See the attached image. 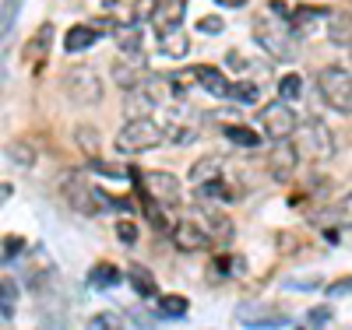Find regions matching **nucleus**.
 <instances>
[{
	"mask_svg": "<svg viewBox=\"0 0 352 330\" xmlns=\"http://www.w3.org/2000/svg\"><path fill=\"white\" fill-rule=\"evenodd\" d=\"M254 43L268 53L272 60H278V64H292V60L300 56V36H296V28H292L289 18L275 14L272 8L254 18Z\"/></svg>",
	"mask_w": 352,
	"mask_h": 330,
	"instance_id": "f257e3e1",
	"label": "nucleus"
},
{
	"mask_svg": "<svg viewBox=\"0 0 352 330\" xmlns=\"http://www.w3.org/2000/svg\"><path fill=\"white\" fill-rule=\"evenodd\" d=\"M159 144H166V123H159L155 116H134L116 130V152L120 155H141Z\"/></svg>",
	"mask_w": 352,
	"mask_h": 330,
	"instance_id": "f03ea898",
	"label": "nucleus"
},
{
	"mask_svg": "<svg viewBox=\"0 0 352 330\" xmlns=\"http://www.w3.org/2000/svg\"><path fill=\"white\" fill-rule=\"evenodd\" d=\"M317 92L324 99L328 109L342 113V116H352V74L338 64H328L317 71Z\"/></svg>",
	"mask_w": 352,
	"mask_h": 330,
	"instance_id": "7ed1b4c3",
	"label": "nucleus"
},
{
	"mask_svg": "<svg viewBox=\"0 0 352 330\" xmlns=\"http://www.w3.org/2000/svg\"><path fill=\"white\" fill-rule=\"evenodd\" d=\"M257 123H261V134L268 141H289V137H296V130H300V116L292 113V102L275 99L268 106H261Z\"/></svg>",
	"mask_w": 352,
	"mask_h": 330,
	"instance_id": "20e7f679",
	"label": "nucleus"
},
{
	"mask_svg": "<svg viewBox=\"0 0 352 330\" xmlns=\"http://www.w3.org/2000/svg\"><path fill=\"white\" fill-rule=\"evenodd\" d=\"M296 148H300V155H307V158H314V162H328L331 155H335V137H331V130L324 127V119H300V130H296Z\"/></svg>",
	"mask_w": 352,
	"mask_h": 330,
	"instance_id": "39448f33",
	"label": "nucleus"
},
{
	"mask_svg": "<svg viewBox=\"0 0 352 330\" xmlns=\"http://www.w3.org/2000/svg\"><path fill=\"white\" fill-rule=\"evenodd\" d=\"M60 190H64V200L74 207L78 215H85V218H96V215L106 211L102 197H99V187H92L81 172H67L60 179Z\"/></svg>",
	"mask_w": 352,
	"mask_h": 330,
	"instance_id": "423d86ee",
	"label": "nucleus"
},
{
	"mask_svg": "<svg viewBox=\"0 0 352 330\" xmlns=\"http://www.w3.org/2000/svg\"><path fill=\"white\" fill-rule=\"evenodd\" d=\"M64 92L74 106H96L102 99V78L96 74V67L88 64H74L64 74Z\"/></svg>",
	"mask_w": 352,
	"mask_h": 330,
	"instance_id": "0eeeda50",
	"label": "nucleus"
},
{
	"mask_svg": "<svg viewBox=\"0 0 352 330\" xmlns=\"http://www.w3.org/2000/svg\"><path fill=\"white\" fill-rule=\"evenodd\" d=\"M300 165V148L296 141H272V152L264 155V169H268V176L275 179V183H289L292 172H296Z\"/></svg>",
	"mask_w": 352,
	"mask_h": 330,
	"instance_id": "6e6552de",
	"label": "nucleus"
},
{
	"mask_svg": "<svg viewBox=\"0 0 352 330\" xmlns=\"http://www.w3.org/2000/svg\"><path fill=\"white\" fill-rule=\"evenodd\" d=\"M144 190H148V200H159L162 207H169V211H173V207H180V200H184L180 179H176L173 172H162V169L144 176Z\"/></svg>",
	"mask_w": 352,
	"mask_h": 330,
	"instance_id": "1a4fd4ad",
	"label": "nucleus"
},
{
	"mask_svg": "<svg viewBox=\"0 0 352 330\" xmlns=\"http://www.w3.org/2000/svg\"><path fill=\"white\" fill-rule=\"evenodd\" d=\"M25 281H28V288L39 292V295H46V292L56 288V263L50 260V253H46L43 246H36L32 263L25 267Z\"/></svg>",
	"mask_w": 352,
	"mask_h": 330,
	"instance_id": "9d476101",
	"label": "nucleus"
},
{
	"mask_svg": "<svg viewBox=\"0 0 352 330\" xmlns=\"http://www.w3.org/2000/svg\"><path fill=\"white\" fill-rule=\"evenodd\" d=\"M169 239H173V246L180 250V253H201L204 246L212 243V235H208V228H204L201 222H180V225H173V232H169Z\"/></svg>",
	"mask_w": 352,
	"mask_h": 330,
	"instance_id": "9b49d317",
	"label": "nucleus"
},
{
	"mask_svg": "<svg viewBox=\"0 0 352 330\" xmlns=\"http://www.w3.org/2000/svg\"><path fill=\"white\" fill-rule=\"evenodd\" d=\"M310 222L320 225V228H335V232H338V228H352V190H349L338 204L324 207V211H314Z\"/></svg>",
	"mask_w": 352,
	"mask_h": 330,
	"instance_id": "f8f14e48",
	"label": "nucleus"
},
{
	"mask_svg": "<svg viewBox=\"0 0 352 330\" xmlns=\"http://www.w3.org/2000/svg\"><path fill=\"white\" fill-rule=\"evenodd\" d=\"M144 21H124V25H116L113 28V43H116V49L120 53H127V56H141V49H144V28H141Z\"/></svg>",
	"mask_w": 352,
	"mask_h": 330,
	"instance_id": "ddd939ff",
	"label": "nucleus"
},
{
	"mask_svg": "<svg viewBox=\"0 0 352 330\" xmlns=\"http://www.w3.org/2000/svg\"><path fill=\"white\" fill-rule=\"evenodd\" d=\"M159 53L169 56V60H184L190 53V39L184 32V25H173V28H162L159 32Z\"/></svg>",
	"mask_w": 352,
	"mask_h": 330,
	"instance_id": "4468645a",
	"label": "nucleus"
},
{
	"mask_svg": "<svg viewBox=\"0 0 352 330\" xmlns=\"http://www.w3.org/2000/svg\"><path fill=\"white\" fill-rule=\"evenodd\" d=\"M194 74H197V84L204 88V95H215V99H229V92H232V81L219 71V67H194Z\"/></svg>",
	"mask_w": 352,
	"mask_h": 330,
	"instance_id": "2eb2a0df",
	"label": "nucleus"
},
{
	"mask_svg": "<svg viewBox=\"0 0 352 330\" xmlns=\"http://www.w3.org/2000/svg\"><path fill=\"white\" fill-rule=\"evenodd\" d=\"M184 14H187V0H159L155 14H152V28L162 32V28L184 25Z\"/></svg>",
	"mask_w": 352,
	"mask_h": 330,
	"instance_id": "dca6fc26",
	"label": "nucleus"
},
{
	"mask_svg": "<svg viewBox=\"0 0 352 330\" xmlns=\"http://www.w3.org/2000/svg\"><path fill=\"white\" fill-rule=\"evenodd\" d=\"M99 43V25H71L64 32V49L67 53H85Z\"/></svg>",
	"mask_w": 352,
	"mask_h": 330,
	"instance_id": "f3484780",
	"label": "nucleus"
},
{
	"mask_svg": "<svg viewBox=\"0 0 352 330\" xmlns=\"http://www.w3.org/2000/svg\"><path fill=\"white\" fill-rule=\"evenodd\" d=\"M222 169H226V158L222 155H204L190 165L187 179L197 187V183H212V179H222Z\"/></svg>",
	"mask_w": 352,
	"mask_h": 330,
	"instance_id": "a211bd4d",
	"label": "nucleus"
},
{
	"mask_svg": "<svg viewBox=\"0 0 352 330\" xmlns=\"http://www.w3.org/2000/svg\"><path fill=\"white\" fill-rule=\"evenodd\" d=\"M328 39L335 46H352V11H328Z\"/></svg>",
	"mask_w": 352,
	"mask_h": 330,
	"instance_id": "6ab92c4d",
	"label": "nucleus"
},
{
	"mask_svg": "<svg viewBox=\"0 0 352 330\" xmlns=\"http://www.w3.org/2000/svg\"><path fill=\"white\" fill-rule=\"evenodd\" d=\"M120 267L116 263H96L92 271H88V285H92L96 292H109V288H116L120 285Z\"/></svg>",
	"mask_w": 352,
	"mask_h": 330,
	"instance_id": "aec40b11",
	"label": "nucleus"
},
{
	"mask_svg": "<svg viewBox=\"0 0 352 330\" xmlns=\"http://www.w3.org/2000/svg\"><path fill=\"white\" fill-rule=\"evenodd\" d=\"M127 281H131L134 295H141V298H159V288H155V278H152V271H148V267L134 263L131 271H127Z\"/></svg>",
	"mask_w": 352,
	"mask_h": 330,
	"instance_id": "412c9836",
	"label": "nucleus"
},
{
	"mask_svg": "<svg viewBox=\"0 0 352 330\" xmlns=\"http://www.w3.org/2000/svg\"><path fill=\"white\" fill-rule=\"evenodd\" d=\"M320 18H328V8H296L289 21H292V28H296V36H310Z\"/></svg>",
	"mask_w": 352,
	"mask_h": 330,
	"instance_id": "4be33fe9",
	"label": "nucleus"
},
{
	"mask_svg": "<svg viewBox=\"0 0 352 330\" xmlns=\"http://www.w3.org/2000/svg\"><path fill=\"white\" fill-rule=\"evenodd\" d=\"M194 197L197 200H226V204H232V200H236V190L226 187L222 179H212V183H197L194 187Z\"/></svg>",
	"mask_w": 352,
	"mask_h": 330,
	"instance_id": "5701e85b",
	"label": "nucleus"
},
{
	"mask_svg": "<svg viewBox=\"0 0 352 330\" xmlns=\"http://www.w3.org/2000/svg\"><path fill=\"white\" fill-rule=\"evenodd\" d=\"M53 36H56V28H53V25L46 21V25L39 28L36 43L25 49V60H28V64H32V60H36V64H43V60H46V53H50V46H53Z\"/></svg>",
	"mask_w": 352,
	"mask_h": 330,
	"instance_id": "b1692460",
	"label": "nucleus"
},
{
	"mask_svg": "<svg viewBox=\"0 0 352 330\" xmlns=\"http://www.w3.org/2000/svg\"><path fill=\"white\" fill-rule=\"evenodd\" d=\"M197 141V123H187V119H169L166 123V144H190Z\"/></svg>",
	"mask_w": 352,
	"mask_h": 330,
	"instance_id": "393cba45",
	"label": "nucleus"
},
{
	"mask_svg": "<svg viewBox=\"0 0 352 330\" xmlns=\"http://www.w3.org/2000/svg\"><path fill=\"white\" fill-rule=\"evenodd\" d=\"M229 102H236V106H257L261 102V84L257 81H232Z\"/></svg>",
	"mask_w": 352,
	"mask_h": 330,
	"instance_id": "a878e982",
	"label": "nucleus"
},
{
	"mask_svg": "<svg viewBox=\"0 0 352 330\" xmlns=\"http://www.w3.org/2000/svg\"><path fill=\"white\" fill-rule=\"evenodd\" d=\"M187 309H190V303H187L184 295H159V316H166V320H184Z\"/></svg>",
	"mask_w": 352,
	"mask_h": 330,
	"instance_id": "bb28decb",
	"label": "nucleus"
},
{
	"mask_svg": "<svg viewBox=\"0 0 352 330\" xmlns=\"http://www.w3.org/2000/svg\"><path fill=\"white\" fill-rule=\"evenodd\" d=\"M222 134H226L232 144H240V148H257V144H261V134H254V130H247V127H240V123H226Z\"/></svg>",
	"mask_w": 352,
	"mask_h": 330,
	"instance_id": "cd10ccee",
	"label": "nucleus"
},
{
	"mask_svg": "<svg viewBox=\"0 0 352 330\" xmlns=\"http://www.w3.org/2000/svg\"><path fill=\"white\" fill-rule=\"evenodd\" d=\"M300 95H303V78H300V74H282V78H278V99L296 102Z\"/></svg>",
	"mask_w": 352,
	"mask_h": 330,
	"instance_id": "c85d7f7f",
	"label": "nucleus"
},
{
	"mask_svg": "<svg viewBox=\"0 0 352 330\" xmlns=\"http://www.w3.org/2000/svg\"><path fill=\"white\" fill-rule=\"evenodd\" d=\"M113 81L120 84L124 92H131V88H138V84H141L144 78H141V74H138V71H134L131 64H113Z\"/></svg>",
	"mask_w": 352,
	"mask_h": 330,
	"instance_id": "c756f323",
	"label": "nucleus"
},
{
	"mask_svg": "<svg viewBox=\"0 0 352 330\" xmlns=\"http://www.w3.org/2000/svg\"><path fill=\"white\" fill-rule=\"evenodd\" d=\"M74 141L81 144V152H85V155H96V152H99V130H96V127H88V123H81V127L74 130Z\"/></svg>",
	"mask_w": 352,
	"mask_h": 330,
	"instance_id": "7c9ffc66",
	"label": "nucleus"
},
{
	"mask_svg": "<svg viewBox=\"0 0 352 330\" xmlns=\"http://www.w3.org/2000/svg\"><path fill=\"white\" fill-rule=\"evenodd\" d=\"M8 158H11L14 165H25V169H32L39 155H36V152H32V148H28L25 141H14V144L8 148Z\"/></svg>",
	"mask_w": 352,
	"mask_h": 330,
	"instance_id": "2f4dec72",
	"label": "nucleus"
},
{
	"mask_svg": "<svg viewBox=\"0 0 352 330\" xmlns=\"http://www.w3.org/2000/svg\"><path fill=\"white\" fill-rule=\"evenodd\" d=\"M159 207H162V204H159V200H152V204H144L141 211H144V218H148V222H152L159 232H173V225L162 218V211H159Z\"/></svg>",
	"mask_w": 352,
	"mask_h": 330,
	"instance_id": "473e14b6",
	"label": "nucleus"
},
{
	"mask_svg": "<svg viewBox=\"0 0 352 330\" xmlns=\"http://www.w3.org/2000/svg\"><path fill=\"white\" fill-rule=\"evenodd\" d=\"M88 327L92 330H116V327H124V320L116 313H96L92 320H88Z\"/></svg>",
	"mask_w": 352,
	"mask_h": 330,
	"instance_id": "72a5a7b5",
	"label": "nucleus"
},
{
	"mask_svg": "<svg viewBox=\"0 0 352 330\" xmlns=\"http://www.w3.org/2000/svg\"><path fill=\"white\" fill-rule=\"evenodd\" d=\"M197 32H201V36H222V32H226V21H222L219 14H208V18L197 21Z\"/></svg>",
	"mask_w": 352,
	"mask_h": 330,
	"instance_id": "f704fd0d",
	"label": "nucleus"
},
{
	"mask_svg": "<svg viewBox=\"0 0 352 330\" xmlns=\"http://www.w3.org/2000/svg\"><path fill=\"white\" fill-rule=\"evenodd\" d=\"M18 11H21V0H4V39H8L11 32H14Z\"/></svg>",
	"mask_w": 352,
	"mask_h": 330,
	"instance_id": "c9c22d12",
	"label": "nucleus"
},
{
	"mask_svg": "<svg viewBox=\"0 0 352 330\" xmlns=\"http://www.w3.org/2000/svg\"><path fill=\"white\" fill-rule=\"evenodd\" d=\"M303 323H307V327H328V323H331V309H328V306H317V309H307Z\"/></svg>",
	"mask_w": 352,
	"mask_h": 330,
	"instance_id": "e433bc0d",
	"label": "nucleus"
},
{
	"mask_svg": "<svg viewBox=\"0 0 352 330\" xmlns=\"http://www.w3.org/2000/svg\"><path fill=\"white\" fill-rule=\"evenodd\" d=\"M116 239H120L124 246H134V243H138V225L127 222V218H124V222H116Z\"/></svg>",
	"mask_w": 352,
	"mask_h": 330,
	"instance_id": "4c0bfd02",
	"label": "nucleus"
},
{
	"mask_svg": "<svg viewBox=\"0 0 352 330\" xmlns=\"http://www.w3.org/2000/svg\"><path fill=\"white\" fill-rule=\"evenodd\" d=\"M21 250H25V239H21V235L4 239V263H14V260L21 257Z\"/></svg>",
	"mask_w": 352,
	"mask_h": 330,
	"instance_id": "58836bf2",
	"label": "nucleus"
},
{
	"mask_svg": "<svg viewBox=\"0 0 352 330\" xmlns=\"http://www.w3.org/2000/svg\"><path fill=\"white\" fill-rule=\"evenodd\" d=\"M155 4L159 0H134V21H152V14H155Z\"/></svg>",
	"mask_w": 352,
	"mask_h": 330,
	"instance_id": "ea45409f",
	"label": "nucleus"
},
{
	"mask_svg": "<svg viewBox=\"0 0 352 330\" xmlns=\"http://www.w3.org/2000/svg\"><path fill=\"white\" fill-rule=\"evenodd\" d=\"M88 169H92V172H99V176H109V179H120V169H116V165H109V162H102L99 155H92Z\"/></svg>",
	"mask_w": 352,
	"mask_h": 330,
	"instance_id": "a19ab883",
	"label": "nucleus"
},
{
	"mask_svg": "<svg viewBox=\"0 0 352 330\" xmlns=\"http://www.w3.org/2000/svg\"><path fill=\"white\" fill-rule=\"evenodd\" d=\"M208 119H222V127H226V123H240V113H236V106L232 109H215V113H208Z\"/></svg>",
	"mask_w": 352,
	"mask_h": 330,
	"instance_id": "79ce46f5",
	"label": "nucleus"
},
{
	"mask_svg": "<svg viewBox=\"0 0 352 330\" xmlns=\"http://www.w3.org/2000/svg\"><path fill=\"white\" fill-rule=\"evenodd\" d=\"M0 295H4V303H18V285H14V278L4 274V281H0Z\"/></svg>",
	"mask_w": 352,
	"mask_h": 330,
	"instance_id": "37998d69",
	"label": "nucleus"
},
{
	"mask_svg": "<svg viewBox=\"0 0 352 330\" xmlns=\"http://www.w3.org/2000/svg\"><path fill=\"white\" fill-rule=\"evenodd\" d=\"M352 292V278H345V281H335L331 288H328V295L331 298H342V295H349Z\"/></svg>",
	"mask_w": 352,
	"mask_h": 330,
	"instance_id": "c03bdc74",
	"label": "nucleus"
},
{
	"mask_svg": "<svg viewBox=\"0 0 352 330\" xmlns=\"http://www.w3.org/2000/svg\"><path fill=\"white\" fill-rule=\"evenodd\" d=\"M0 323H4V327L14 323V303H4V306H0Z\"/></svg>",
	"mask_w": 352,
	"mask_h": 330,
	"instance_id": "a18cd8bd",
	"label": "nucleus"
},
{
	"mask_svg": "<svg viewBox=\"0 0 352 330\" xmlns=\"http://www.w3.org/2000/svg\"><path fill=\"white\" fill-rule=\"evenodd\" d=\"M215 4H222V8H243L247 0H215Z\"/></svg>",
	"mask_w": 352,
	"mask_h": 330,
	"instance_id": "49530a36",
	"label": "nucleus"
},
{
	"mask_svg": "<svg viewBox=\"0 0 352 330\" xmlns=\"http://www.w3.org/2000/svg\"><path fill=\"white\" fill-rule=\"evenodd\" d=\"M116 4H120V0H102V8H116Z\"/></svg>",
	"mask_w": 352,
	"mask_h": 330,
	"instance_id": "de8ad7c7",
	"label": "nucleus"
},
{
	"mask_svg": "<svg viewBox=\"0 0 352 330\" xmlns=\"http://www.w3.org/2000/svg\"><path fill=\"white\" fill-rule=\"evenodd\" d=\"M349 53H352V46H349Z\"/></svg>",
	"mask_w": 352,
	"mask_h": 330,
	"instance_id": "09e8293b",
	"label": "nucleus"
}]
</instances>
